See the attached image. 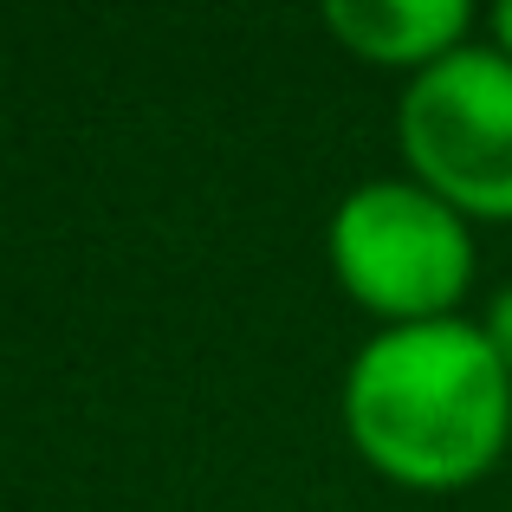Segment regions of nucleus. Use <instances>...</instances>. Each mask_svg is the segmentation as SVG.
I'll return each mask as SVG.
<instances>
[{"instance_id": "1", "label": "nucleus", "mask_w": 512, "mask_h": 512, "mask_svg": "<svg viewBox=\"0 0 512 512\" xmlns=\"http://www.w3.org/2000/svg\"><path fill=\"white\" fill-rule=\"evenodd\" d=\"M344 435L402 493L480 487L512 448V376L474 318L370 331L344 370Z\"/></svg>"}, {"instance_id": "2", "label": "nucleus", "mask_w": 512, "mask_h": 512, "mask_svg": "<svg viewBox=\"0 0 512 512\" xmlns=\"http://www.w3.org/2000/svg\"><path fill=\"white\" fill-rule=\"evenodd\" d=\"M325 253L344 299L363 305L376 331L461 318L474 292V227L409 175L350 188L331 208Z\"/></svg>"}, {"instance_id": "3", "label": "nucleus", "mask_w": 512, "mask_h": 512, "mask_svg": "<svg viewBox=\"0 0 512 512\" xmlns=\"http://www.w3.org/2000/svg\"><path fill=\"white\" fill-rule=\"evenodd\" d=\"M396 150L402 175L448 201L467 227L512 221V59L467 39L415 72L396 104Z\"/></svg>"}, {"instance_id": "4", "label": "nucleus", "mask_w": 512, "mask_h": 512, "mask_svg": "<svg viewBox=\"0 0 512 512\" xmlns=\"http://www.w3.org/2000/svg\"><path fill=\"white\" fill-rule=\"evenodd\" d=\"M325 33L350 59L415 78L474 39V7L461 0H331Z\"/></svg>"}, {"instance_id": "5", "label": "nucleus", "mask_w": 512, "mask_h": 512, "mask_svg": "<svg viewBox=\"0 0 512 512\" xmlns=\"http://www.w3.org/2000/svg\"><path fill=\"white\" fill-rule=\"evenodd\" d=\"M474 325H480V338H487V350L500 357V370L512 376V286L493 292V299H487V312H480Z\"/></svg>"}, {"instance_id": "6", "label": "nucleus", "mask_w": 512, "mask_h": 512, "mask_svg": "<svg viewBox=\"0 0 512 512\" xmlns=\"http://www.w3.org/2000/svg\"><path fill=\"white\" fill-rule=\"evenodd\" d=\"M487 46H500L506 59H512V0H506V7H493V13H487Z\"/></svg>"}]
</instances>
